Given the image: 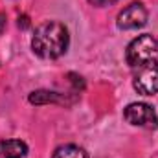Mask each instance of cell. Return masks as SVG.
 <instances>
[{
  "instance_id": "obj_3",
  "label": "cell",
  "mask_w": 158,
  "mask_h": 158,
  "mask_svg": "<svg viewBox=\"0 0 158 158\" xmlns=\"http://www.w3.org/2000/svg\"><path fill=\"white\" fill-rule=\"evenodd\" d=\"M125 119L131 125L143 127V129H156V112L151 105L147 103H131L125 109Z\"/></svg>"
},
{
  "instance_id": "obj_2",
  "label": "cell",
  "mask_w": 158,
  "mask_h": 158,
  "mask_svg": "<svg viewBox=\"0 0 158 158\" xmlns=\"http://www.w3.org/2000/svg\"><path fill=\"white\" fill-rule=\"evenodd\" d=\"M125 59L132 68L158 66V39L153 35H140L127 46Z\"/></svg>"
},
{
  "instance_id": "obj_11",
  "label": "cell",
  "mask_w": 158,
  "mask_h": 158,
  "mask_svg": "<svg viewBox=\"0 0 158 158\" xmlns=\"http://www.w3.org/2000/svg\"><path fill=\"white\" fill-rule=\"evenodd\" d=\"M30 26V19L26 17V15H22V17H19V28H22V30H26Z\"/></svg>"
},
{
  "instance_id": "obj_7",
  "label": "cell",
  "mask_w": 158,
  "mask_h": 158,
  "mask_svg": "<svg viewBox=\"0 0 158 158\" xmlns=\"http://www.w3.org/2000/svg\"><path fill=\"white\" fill-rule=\"evenodd\" d=\"M30 103L31 105H46V103H59L63 101V98L57 92H50V90H35L30 94Z\"/></svg>"
},
{
  "instance_id": "obj_1",
  "label": "cell",
  "mask_w": 158,
  "mask_h": 158,
  "mask_svg": "<svg viewBox=\"0 0 158 158\" xmlns=\"http://www.w3.org/2000/svg\"><path fill=\"white\" fill-rule=\"evenodd\" d=\"M70 44L68 28L59 20H46L35 28L31 37V50L40 59H57L61 57Z\"/></svg>"
},
{
  "instance_id": "obj_8",
  "label": "cell",
  "mask_w": 158,
  "mask_h": 158,
  "mask_svg": "<svg viewBox=\"0 0 158 158\" xmlns=\"http://www.w3.org/2000/svg\"><path fill=\"white\" fill-rule=\"evenodd\" d=\"M53 158H88V155L85 153V149H81L79 145H61L55 149Z\"/></svg>"
},
{
  "instance_id": "obj_6",
  "label": "cell",
  "mask_w": 158,
  "mask_h": 158,
  "mask_svg": "<svg viewBox=\"0 0 158 158\" xmlns=\"http://www.w3.org/2000/svg\"><path fill=\"white\" fill-rule=\"evenodd\" d=\"M26 153H28V145L20 140L0 142V158H24Z\"/></svg>"
},
{
  "instance_id": "obj_12",
  "label": "cell",
  "mask_w": 158,
  "mask_h": 158,
  "mask_svg": "<svg viewBox=\"0 0 158 158\" xmlns=\"http://www.w3.org/2000/svg\"><path fill=\"white\" fill-rule=\"evenodd\" d=\"M6 30V15L4 13H0V33Z\"/></svg>"
},
{
  "instance_id": "obj_4",
  "label": "cell",
  "mask_w": 158,
  "mask_h": 158,
  "mask_svg": "<svg viewBox=\"0 0 158 158\" xmlns=\"http://www.w3.org/2000/svg\"><path fill=\"white\" fill-rule=\"evenodd\" d=\"M145 22H147V9L140 2L129 4L123 11H119L118 20H116L119 30H138L145 26Z\"/></svg>"
},
{
  "instance_id": "obj_5",
  "label": "cell",
  "mask_w": 158,
  "mask_h": 158,
  "mask_svg": "<svg viewBox=\"0 0 158 158\" xmlns=\"http://www.w3.org/2000/svg\"><path fill=\"white\" fill-rule=\"evenodd\" d=\"M132 86H134V90L138 94L155 96L158 92V66L138 68V74L134 76Z\"/></svg>"
},
{
  "instance_id": "obj_10",
  "label": "cell",
  "mask_w": 158,
  "mask_h": 158,
  "mask_svg": "<svg viewBox=\"0 0 158 158\" xmlns=\"http://www.w3.org/2000/svg\"><path fill=\"white\" fill-rule=\"evenodd\" d=\"M92 6H98V7H103V6H110V4H114L116 0H88Z\"/></svg>"
},
{
  "instance_id": "obj_9",
  "label": "cell",
  "mask_w": 158,
  "mask_h": 158,
  "mask_svg": "<svg viewBox=\"0 0 158 158\" xmlns=\"http://www.w3.org/2000/svg\"><path fill=\"white\" fill-rule=\"evenodd\" d=\"M68 77H72V83H74L76 90H83V88H85V81H83V77H79V76H76V74H68Z\"/></svg>"
}]
</instances>
